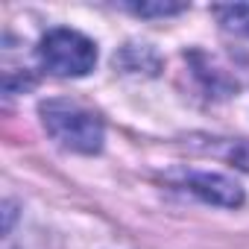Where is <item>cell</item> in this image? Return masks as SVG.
<instances>
[{"label": "cell", "mask_w": 249, "mask_h": 249, "mask_svg": "<svg viewBox=\"0 0 249 249\" xmlns=\"http://www.w3.org/2000/svg\"><path fill=\"white\" fill-rule=\"evenodd\" d=\"M185 188L191 194H196L199 199L211 202V205H226V208H237L243 202V188L220 173H188L185 176Z\"/></svg>", "instance_id": "3957f363"}, {"label": "cell", "mask_w": 249, "mask_h": 249, "mask_svg": "<svg viewBox=\"0 0 249 249\" xmlns=\"http://www.w3.org/2000/svg\"><path fill=\"white\" fill-rule=\"evenodd\" d=\"M135 15H144V18H150V15H176V12H182L185 6H179V3H141V6H129Z\"/></svg>", "instance_id": "5b68a950"}, {"label": "cell", "mask_w": 249, "mask_h": 249, "mask_svg": "<svg viewBox=\"0 0 249 249\" xmlns=\"http://www.w3.org/2000/svg\"><path fill=\"white\" fill-rule=\"evenodd\" d=\"M41 65L56 76H85L97 65V47L76 30H50L38 47Z\"/></svg>", "instance_id": "7a4b0ae2"}, {"label": "cell", "mask_w": 249, "mask_h": 249, "mask_svg": "<svg viewBox=\"0 0 249 249\" xmlns=\"http://www.w3.org/2000/svg\"><path fill=\"white\" fill-rule=\"evenodd\" d=\"M231 159H234V164H240V167H246V170H249V141L237 144V147H234V153H231Z\"/></svg>", "instance_id": "8992f818"}, {"label": "cell", "mask_w": 249, "mask_h": 249, "mask_svg": "<svg viewBox=\"0 0 249 249\" xmlns=\"http://www.w3.org/2000/svg\"><path fill=\"white\" fill-rule=\"evenodd\" d=\"M214 15L220 24L237 36H249V3H231V6H214Z\"/></svg>", "instance_id": "277c9868"}, {"label": "cell", "mask_w": 249, "mask_h": 249, "mask_svg": "<svg viewBox=\"0 0 249 249\" xmlns=\"http://www.w3.org/2000/svg\"><path fill=\"white\" fill-rule=\"evenodd\" d=\"M38 111H41L47 135L59 141L62 147L73 153H88V156L103 150V138H106L103 120L85 106L73 100H47L41 103Z\"/></svg>", "instance_id": "6da1fadb"}]
</instances>
